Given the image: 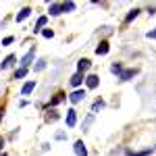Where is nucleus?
<instances>
[{
    "instance_id": "f257e3e1",
    "label": "nucleus",
    "mask_w": 156,
    "mask_h": 156,
    "mask_svg": "<svg viewBox=\"0 0 156 156\" xmlns=\"http://www.w3.org/2000/svg\"><path fill=\"white\" fill-rule=\"evenodd\" d=\"M34 56H36V48H31V50H29V52H27V54L23 56V58H21V67H25V69H27V67L31 65Z\"/></svg>"
},
{
    "instance_id": "f03ea898",
    "label": "nucleus",
    "mask_w": 156,
    "mask_h": 156,
    "mask_svg": "<svg viewBox=\"0 0 156 156\" xmlns=\"http://www.w3.org/2000/svg\"><path fill=\"white\" fill-rule=\"evenodd\" d=\"M83 98H85V92H83V90H75L71 96H69V100H71L73 104H77V102H81Z\"/></svg>"
},
{
    "instance_id": "7ed1b4c3",
    "label": "nucleus",
    "mask_w": 156,
    "mask_h": 156,
    "mask_svg": "<svg viewBox=\"0 0 156 156\" xmlns=\"http://www.w3.org/2000/svg\"><path fill=\"white\" fill-rule=\"evenodd\" d=\"M75 154L77 156H87V148H85V144L81 142V140L75 142Z\"/></svg>"
},
{
    "instance_id": "20e7f679",
    "label": "nucleus",
    "mask_w": 156,
    "mask_h": 156,
    "mask_svg": "<svg viewBox=\"0 0 156 156\" xmlns=\"http://www.w3.org/2000/svg\"><path fill=\"white\" fill-rule=\"evenodd\" d=\"M67 127H75V123H77V115H75V110H67Z\"/></svg>"
},
{
    "instance_id": "39448f33",
    "label": "nucleus",
    "mask_w": 156,
    "mask_h": 156,
    "mask_svg": "<svg viewBox=\"0 0 156 156\" xmlns=\"http://www.w3.org/2000/svg\"><path fill=\"white\" fill-rule=\"evenodd\" d=\"M34 90H36V81H27V83L21 87V96H29Z\"/></svg>"
},
{
    "instance_id": "423d86ee",
    "label": "nucleus",
    "mask_w": 156,
    "mask_h": 156,
    "mask_svg": "<svg viewBox=\"0 0 156 156\" xmlns=\"http://www.w3.org/2000/svg\"><path fill=\"white\" fill-rule=\"evenodd\" d=\"M98 83H100V79H98L96 75H90V77H85V85H87L90 90H94V87H98Z\"/></svg>"
},
{
    "instance_id": "0eeeda50",
    "label": "nucleus",
    "mask_w": 156,
    "mask_h": 156,
    "mask_svg": "<svg viewBox=\"0 0 156 156\" xmlns=\"http://www.w3.org/2000/svg\"><path fill=\"white\" fill-rule=\"evenodd\" d=\"M90 67H92V62H90V60H87V58H81V60H79V62H77V71H79V73L87 71Z\"/></svg>"
},
{
    "instance_id": "6e6552de",
    "label": "nucleus",
    "mask_w": 156,
    "mask_h": 156,
    "mask_svg": "<svg viewBox=\"0 0 156 156\" xmlns=\"http://www.w3.org/2000/svg\"><path fill=\"white\" fill-rule=\"evenodd\" d=\"M135 73H137L135 69H127V71H123V73L119 75V79H121V81H129L133 75H135Z\"/></svg>"
},
{
    "instance_id": "1a4fd4ad",
    "label": "nucleus",
    "mask_w": 156,
    "mask_h": 156,
    "mask_svg": "<svg viewBox=\"0 0 156 156\" xmlns=\"http://www.w3.org/2000/svg\"><path fill=\"white\" fill-rule=\"evenodd\" d=\"M81 83H83V75H81V73H75V75L71 77V85L73 87H79Z\"/></svg>"
},
{
    "instance_id": "9d476101",
    "label": "nucleus",
    "mask_w": 156,
    "mask_h": 156,
    "mask_svg": "<svg viewBox=\"0 0 156 156\" xmlns=\"http://www.w3.org/2000/svg\"><path fill=\"white\" fill-rule=\"evenodd\" d=\"M60 12H62V4H50L48 15H52V17H56V15H60Z\"/></svg>"
},
{
    "instance_id": "9b49d317",
    "label": "nucleus",
    "mask_w": 156,
    "mask_h": 156,
    "mask_svg": "<svg viewBox=\"0 0 156 156\" xmlns=\"http://www.w3.org/2000/svg\"><path fill=\"white\" fill-rule=\"evenodd\" d=\"M29 15H31V9H23V11H21L19 15H17V23H21V21H25V19H27Z\"/></svg>"
},
{
    "instance_id": "f8f14e48",
    "label": "nucleus",
    "mask_w": 156,
    "mask_h": 156,
    "mask_svg": "<svg viewBox=\"0 0 156 156\" xmlns=\"http://www.w3.org/2000/svg\"><path fill=\"white\" fill-rule=\"evenodd\" d=\"M62 100H65V94H62V92H58L56 96L50 100V106H56V104H60V102H62Z\"/></svg>"
},
{
    "instance_id": "ddd939ff",
    "label": "nucleus",
    "mask_w": 156,
    "mask_h": 156,
    "mask_svg": "<svg viewBox=\"0 0 156 156\" xmlns=\"http://www.w3.org/2000/svg\"><path fill=\"white\" fill-rule=\"evenodd\" d=\"M15 58H17L15 54H11V56H6V58H4V62L0 65V69H6V67H11L12 62H15Z\"/></svg>"
},
{
    "instance_id": "4468645a",
    "label": "nucleus",
    "mask_w": 156,
    "mask_h": 156,
    "mask_svg": "<svg viewBox=\"0 0 156 156\" xmlns=\"http://www.w3.org/2000/svg\"><path fill=\"white\" fill-rule=\"evenodd\" d=\"M108 52V42H100V46L96 48V54H106Z\"/></svg>"
},
{
    "instance_id": "2eb2a0df",
    "label": "nucleus",
    "mask_w": 156,
    "mask_h": 156,
    "mask_svg": "<svg viewBox=\"0 0 156 156\" xmlns=\"http://www.w3.org/2000/svg\"><path fill=\"white\" fill-rule=\"evenodd\" d=\"M46 21H48V17H40V19H37V23H36V27H34V31H40V29L46 25Z\"/></svg>"
},
{
    "instance_id": "dca6fc26",
    "label": "nucleus",
    "mask_w": 156,
    "mask_h": 156,
    "mask_svg": "<svg viewBox=\"0 0 156 156\" xmlns=\"http://www.w3.org/2000/svg\"><path fill=\"white\" fill-rule=\"evenodd\" d=\"M154 150H142V152H131V150H127V154L129 156H148V154H152Z\"/></svg>"
},
{
    "instance_id": "f3484780",
    "label": "nucleus",
    "mask_w": 156,
    "mask_h": 156,
    "mask_svg": "<svg viewBox=\"0 0 156 156\" xmlns=\"http://www.w3.org/2000/svg\"><path fill=\"white\" fill-rule=\"evenodd\" d=\"M102 108H104V100H96L94 106H92V112H98V110H102Z\"/></svg>"
},
{
    "instance_id": "a211bd4d",
    "label": "nucleus",
    "mask_w": 156,
    "mask_h": 156,
    "mask_svg": "<svg viewBox=\"0 0 156 156\" xmlns=\"http://www.w3.org/2000/svg\"><path fill=\"white\" fill-rule=\"evenodd\" d=\"M25 75H27V69H25V67H21V69H19V71L15 73V79H23Z\"/></svg>"
},
{
    "instance_id": "6ab92c4d",
    "label": "nucleus",
    "mask_w": 156,
    "mask_h": 156,
    "mask_svg": "<svg viewBox=\"0 0 156 156\" xmlns=\"http://www.w3.org/2000/svg\"><path fill=\"white\" fill-rule=\"evenodd\" d=\"M137 15H140V9H133V11L127 15V23H129V21H133V19H135Z\"/></svg>"
},
{
    "instance_id": "aec40b11",
    "label": "nucleus",
    "mask_w": 156,
    "mask_h": 156,
    "mask_svg": "<svg viewBox=\"0 0 156 156\" xmlns=\"http://www.w3.org/2000/svg\"><path fill=\"white\" fill-rule=\"evenodd\" d=\"M73 9H75V2H65V4H62V12L73 11Z\"/></svg>"
},
{
    "instance_id": "412c9836",
    "label": "nucleus",
    "mask_w": 156,
    "mask_h": 156,
    "mask_svg": "<svg viewBox=\"0 0 156 156\" xmlns=\"http://www.w3.org/2000/svg\"><path fill=\"white\" fill-rule=\"evenodd\" d=\"M110 71H112V73H119V75H121V73H123V67H121L119 62H115V65L110 67Z\"/></svg>"
},
{
    "instance_id": "4be33fe9",
    "label": "nucleus",
    "mask_w": 156,
    "mask_h": 156,
    "mask_svg": "<svg viewBox=\"0 0 156 156\" xmlns=\"http://www.w3.org/2000/svg\"><path fill=\"white\" fill-rule=\"evenodd\" d=\"M92 121H94V115H90V117L85 119V123H83V131H87V127L92 125Z\"/></svg>"
},
{
    "instance_id": "5701e85b",
    "label": "nucleus",
    "mask_w": 156,
    "mask_h": 156,
    "mask_svg": "<svg viewBox=\"0 0 156 156\" xmlns=\"http://www.w3.org/2000/svg\"><path fill=\"white\" fill-rule=\"evenodd\" d=\"M44 67H46V60H37V65L34 67V69H36V71H42Z\"/></svg>"
},
{
    "instance_id": "b1692460",
    "label": "nucleus",
    "mask_w": 156,
    "mask_h": 156,
    "mask_svg": "<svg viewBox=\"0 0 156 156\" xmlns=\"http://www.w3.org/2000/svg\"><path fill=\"white\" fill-rule=\"evenodd\" d=\"M12 42H15V37L9 36V37H4V40H2V46H9V44H12Z\"/></svg>"
},
{
    "instance_id": "393cba45",
    "label": "nucleus",
    "mask_w": 156,
    "mask_h": 156,
    "mask_svg": "<svg viewBox=\"0 0 156 156\" xmlns=\"http://www.w3.org/2000/svg\"><path fill=\"white\" fill-rule=\"evenodd\" d=\"M42 36H44V37H54V31H52V29H44Z\"/></svg>"
},
{
    "instance_id": "a878e982",
    "label": "nucleus",
    "mask_w": 156,
    "mask_h": 156,
    "mask_svg": "<svg viewBox=\"0 0 156 156\" xmlns=\"http://www.w3.org/2000/svg\"><path fill=\"white\" fill-rule=\"evenodd\" d=\"M146 37H148V40H156V29L148 31V34H146Z\"/></svg>"
}]
</instances>
